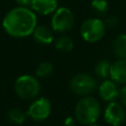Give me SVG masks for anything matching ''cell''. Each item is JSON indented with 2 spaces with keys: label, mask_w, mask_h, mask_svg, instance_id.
Returning a JSON list of instances; mask_svg holds the SVG:
<instances>
[{
  "label": "cell",
  "mask_w": 126,
  "mask_h": 126,
  "mask_svg": "<svg viewBox=\"0 0 126 126\" xmlns=\"http://www.w3.org/2000/svg\"><path fill=\"white\" fill-rule=\"evenodd\" d=\"M32 1V0H15V2H16L19 6H21V7H27V6L31 5Z\"/></svg>",
  "instance_id": "obj_22"
},
{
  "label": "cell",
  "mask_w": 126,
  "mask_h": 126,
  "mask_svg": "<svg viewBox=\"0 0 126 126\" xmlns=\"http://www.w3.org/2000/svg\"><path fill=\"white\" fill-rule=\"evenodd\" d=\"M26 116L27 114L19 108H12L7 113V117L9 121L14 124H18V125L24 123V121L26 120Z\"/></svg>",
  "instance_id": "obj_15"
},
{
  "label": "cell",
  "mask_w": 126,
  "mask_h": 126,
  "mask_svg": "<svg viewBox=\"0 0 126 126\" xmlns=\"http://www.w3.org/2000/svg\"><path fill=\"white\" fill-rule=\"evenodd\" d=\"M75 18L73 13L67 7H60L53 13L51 18V28L52 31L64 33L74 27Z\"/></svg>",
  "instance_id": "obj_5"
},
{
  "label": "cell",
  "mask_w": 126,
  "mask_h": 126,
  "mask_svg": "<svg viewBox=\"0 0 126 126\" xmlns=\"http://www.w3.org/2000/svg\"><path fill=\"white\" fill-rule=\"evenodd\" d=\"M2 27L11 36L26 37L32 34L36 28V16L32 9L19 6L4 16Z\"/></svg>",
  "instance_id": "obj_1"
},
{
  "label": "cell",
  "mask_w": 126,
  "mask_h": 126,
  "mask_svg": "<svg viewBox=\"0 0 126 126\" xmlns=\"http://www.w3.org/2000/svg\"><path fill=\"white\" fill-rule=\"evenodd\" d=\"M32 36L35 41L40 44H50L54 40L53 32L45 26H36L32 32Z\"/></svg>",
  "instance_id": "obj_12"
},
{
  "label": "cell",
  "mask_w": 126,
  "mask_h": 126,
  "mask_svg": "<svg viewBox=\"0 0 126 126\" xmlns=\"http://www.w3.org/2000/svg\"><path fill=\"white\" fill-rule=\"evenodd\" d=\"M105 33L104 23L98 18H90L81 26V35L88 42L99 41Z\"/></svg>",
  "instance_id": "obj_4"
},
{
  "label": "cell",
  "mask_w": 126,
  "mask_h": 126,
  "mask_svg": "<svg viewBox=\"0 0 126 126\" xmlns=\"http://www.w3.org/2000/svg\"><path fill=\"white\" fill-rule=\"evenodd\" d=\"M75 124H76V119L71 116L66 117L64 120V126H75Z\"/></svg>",
  "instance_id": "obj_21"
},
{
  "label": "cell",
  "mask_w": 126,
  "mask_h": 126,
  "mask_svg": "<svg viewBox=\"0 0 126 126\" xmlns=\"http://www.w3.org/2000/svg\"><path fill=\"white\" fill-rule=\"evenodd\" d=\"M96 83L94 79L91 75L86 73H79L75 75L69 83L70 90L74 94L82 96H86L92 94L94 91Z\"/></svg>",
  "instance_id": "obj_6"
},
{
  "label": "cell",
  "mask_w": 126,
  "mask_h": 126,
  "mask_svg": "<svg viewBox=\"0 0 126 126\" xmlns=\"http://www.w3.org/2000/svg\"><path fill=\"white\" fill-rule=\"evenodd\" d=\"M110 63L108 60H100L95 66H94V73L98 78L105 79L109 76V69H110Z\"/></svg>",
  "instance_id": "obj_17"
},
{
  "label": "cell",
  "mask_w": 126,
  "mask_h": 126,
  "mask_svg": "<svg viewBox=\"0 0 126 126\" xmlns=\"http://www.w3.org/2000/svg\"><path fill=\"white\" fill-rule=\"evenodd\" d=\"M55 47L56 49L62 51V52H69L73 49L74 43L72 39L68 36H60L55 40Z\"/></svg>",
  "instance_id": "obj_16"
},
{
  "label": "cell",
  "mask_w": 126,
  "mask_h": 126,
  "mask_svg": "<svg viewBox=\"0 0 126 126\" xmlns=\"http://www.w3.org/2000/svg\"><path fill=\"white\" fill-rule=\"evenodd\" d=\"M119 97H120V100H121V102H122V105H123L124 107H126V85L120 90Z\"/></svg>",
  "instance_id": "obj_20"
},
{
  "label": "cell",
  "mask_w": 126,
  "mask_h": 126,
  "mask_svg": "<svg viewBox=\"0 0 126 126\" xmlns=\"http://www.w3.org/2000/svg\"><path fill=\"white\" fill-rule=\"evenodd\" d=\"M103 23H104L105 28L113 29V28L117 27V25H118V19L115 16H109L108 18L105 19V21Z\"/></svg>",
  "instance_id": "obj_19"
},
{
  "label": "cell",
  "mask_w": 126,
  "mask_h": 126,
  "mask_svg": "<svg viewBox=\"0 0 126 126\" xmlns=\"http://www.w3.org/2000/svg\"><path fill=\"white\" fill-rule=\"evenodd\" d=\"M99 96L104 101H114L117 96H119V89L117 84L112 80H104L98 88Z\"/></svg>",
  "instance_id": "obj_9"
},
{
  "label": "cell",
  "mask_w": 126,
  "mask_h": 126,
  "mask_svg": "<svg viewBox=\"0 0 126 126\" xmlns=\"http://www.w3.org/2000/svg\"><path fill=\"white\" fill-rule=\"evenodd\" d=\"M74 112L75 118L79 123L90 126L99 118L101 107L94 97L86 95L76 103Z\"/></svg>",
  "instance_id": "obj_2"
},
{
  "label": "cell",
  "mask_w": 126,
  "mask_h": 126,
  "mask_svg": "<svg viewBox=\"0 0 126 126\" xmlns=\"http://www.w3.org/2000/svg\"><path fill=\"white\" fill-rule=\"evenodd\" d=\"M31 8L40 15H50L57 10V0H32Z\"/></svg>",
  "instance_id": "obj_11"
},
{
  "label": "cell",
  "mask_w": 126,
  "mask_h": 126,
  "mask_svg": "<svg viewBox=\"0 0 126 126\" xmlns=\"http://www.w3.org/2000/svg\"><path fill=\"white\" fill-rule=\"evenodd\" d=\"M91 9L94 15L98 17L104 16L108 10V3L106 0H93L91 2Z\"/></svg>",
  "instance_id": "obj_14"
},
{
  "label": "cell",
  "mask_w": 126,
  "mask_h": 126,
  "mask_svg": "<svg viewBox=\"0 0 126 126\" xmlns=\"http://www.w3.org/2000/svg\"><path fill=\"white\" fill-rule=\"evenodd\" d=\"M53 65L50 62H41L35 69V75L38 78H47L53 73Z\"/></svg>",
  "instance_id": "obj_18"
},
{
  "label": "cell",
  "mask_w": 126,
  "mask_h": 126,
  "mask_svg": "<svg viewBox=\"0 0 126 126\" xmlns=\"http://www.w3.org/2000/svg\"><path fill=\"white\" fill-rule=\"evenodd\" d=\"M14 89L21 98L31 99L39 94L40 84L38 80L32 75H22L17 78Z\"/></svg>",
  "instance_id": "obj_3"
},
{
  "label": "cell",
  "mask_w": 126,
  "mask_h": 126,
  "mask_svg": "<svg viewBox=\"0 0 126 126\" xmlns=\"http://www.w3.org/2000/svg\"><path fill=\"white\" fill-rule=\"evenodd\" d=\"M109 76L116 84L126 85V59H119L110 65Z\"/></svg>",
  "instance_id": "obj_10"
},
{
  "label": "cell",
  "mask_w": 126,
  "mask_h": 126,
  "mask_svg": "<svg viewBox=\"0 0 126 126\" xmlns=\"http://www.w3.org/2000/svg\"><path fill=\"white\" fill-rule=\"evenodd\" d=\"M103 117L105 122L111 126H121L126 121L125 107L117 101H111L105 107Z\"/></svg>",
  "instance_id": "obj_7"
},
{
  "label": "cell",
  "mask_w": 126,
  "mask_h": 126,
  "mask_svg": "<svg viewBox=\"0 0 126 126\" xmlns=\"http://www.w3.org/2000/svg\"><path fill=\"white\" fill-rule=\"evenodd\" d=\"M51 104L46 97H39L35 99L29 107L27 115L33 121H43L50 115Z\"/></svg>",
  "instance_id": "obj_8"
},
{
  "label": "cell",
  "mask_w": 126,
  "mask_h": 126,
  "mask_svg": "<svg viewBox=\"0 0 126 126\" xmlns=\"http://www.w3.org/2000/svg\"><path fill=\"white\" fill-rule=\"evenodd\" d=\"M113 51L120 59H126V34H119L114 39Z\"/></svg>",
  "instance_id": "obj_13"
},
{
  "label": "cell",
  "mask_w": 126,
  "mask_h": 126,
  "mask_svg": "<svg viewBox=\"0 0 126 126\" xmlns=\"http://www.w3.org/2000/svg\"><path fill=\"white\" fill-rule=\"evenodd\" d=\"M90 126H100V125H98V124H96V123H94V124H91Z\"/></svg>",
  "instance_id": "obj_23"
}]
</instances>
